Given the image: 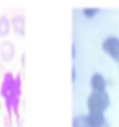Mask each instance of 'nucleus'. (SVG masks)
Returning <instances> with one entry per match:
<instances>
[{"label": "nucleus", "instance_id": "1", "mask_svg": "<svg viewBox=\"0 0 119 127\" xmlns=\"http://www.w3.org/2000/svg\"><path fill=\"white\" fill-rule=\"evenodd\" d=\"M0 93L5 100V105L9 112H16L19 107L20 93H21V86H20V79L14 77L12 73H6L1 84Z\"/></svg>", "mask_w": 119, "mask_h": 127}, {"label": "nucleus", "instance_id": "2", "mask_svg": "<svg viewBox=\"0 0 119 127\" xmlns=\"http://www.w3.org/2000/svg\"><path fill=\"white\" fill-rule=\"evenodd\" d=\"M110 105V97L108 92H95L91 91L86 99V107L89 112L104 113Z\"/></svg>", "mask_w": 119, "mask_h": 127}, {"label": "nucleus", "instance_id": "3", "mask_svg": "<svg viewBox=\"0 0 119 127\" xmlns=\"http://www.w3.org/2000/svg\"><path fill=\"white\" fill-rule=\"evenodd\" d=\"M102 49L113 61H119V39L117 36H108L102 43Z\"/></svg>", "mask_w": 119, "mask_h": 127}, {"label": "nucleus", "instance_id": "4", "mask_svg": "<svg viewBox=\"0 0 119 127\" xmlns=\"http://www.w3.org/2000/svg\"><path fill=\"white\" fill-rule=\"evenodd\" d=\"M90 88L95 92H105L108 88V82L104 75L100 72H95L90 77Z\"/></svg>", "mask_w": 119, "mask_h": 127}, {"label": "nucleus", "instance_id": "5", "mask_svg": "<svg viewBox=\"0 0 119 127\" xmlns=\"http://www.w3.org/2000/svg\"><path fill=\"white\" fill-rule=\"evenodd\" d=\"M88 121L90 127H110L109 123L104 113L98 112H89L88 113Z\"/></svg>", "mask_w": 119, "mask_h": 127}, {"label": "nucleus", "instance_id": "6", "mask_svg": "<svg viewBox=\"0 0 119 127\" xmlns=\"http://www.w3.org/2000/svg\"><path fill=\"white\" fill-rule=\"evenodd\" d=\"M14 56V46L9 41H5L0 44V57L5 62L11 61Z\"/></svg>", "mask_w": 119, "mask_h": 127}, {"label": "nucleus", "instance_id": "7", "mask_svg": "<svg viewBox=\"0 0 119 127\" xmlns=\"http://www.w3.org/2000/svg\"><path fill=\"white\" fill-rule=\"evenodd\" d=\"M12 27L16 34L23 35L25 34V18L22 15H15L12 19Z\"/></svg>", "mask_w": 119, "mask_h": 127}, {"label": "nucleus", "instance_id": "8", "mask_svg": "<svg viewBox=\"0 0 119 127\" xmlns=\"http://www.w3.org/2000/svg\"><path fill=\"white\" fill-rule=\"evenodd\" d=\"M11 25L12 22L9 21L7 16H0V36L1 37H5V36H7L9 34V32H11Z\"/></svg>", "mask_w": 119, "mask_h": 127}, {"label": "nucleus", "instance_id": "9", "mask_svg": "<svg viewBox=\"0 0 119 127\" xmlns=\"http://www.w3.org/2000/svg\"><path fill=\"white\" fill-rule=\"evenodd\" d=\"M71 127H90L88 121V114H78L73 118Z\"/></svg>", "mask_w": 119, "mask_h": 127}, {"label": "nucleus", "instance_id": "10", "mask_svg": "<svg viewBox=\"0 0 119 127\" xmlns=\"http://www.w3.org/2000/svg\"><path fill=\"white\" fill-rule=\"evenodd\" d=\"M99 12L100 9L97 7H85L82 9V14L86 19H93V18H96L99 14Z\"/></svg>", "mask_w": 119, "mask_h": 127}, {"label": "nucleus", "instance_id": "11", "mask_svg": "<svg viewBox=\"0 0 119 127\" xmlns=\"http://www.w3.org/2000/svg\"><path fill=\"white\" fill-rule=\"evenodd\" d=\"M76 69H75V68H74L73 70H71V79H73V82H75L76 81Z\"/></svg>", "mask_w": 119, "mask_h": 127}, {"label": "nucleus", "instance_id": "12", "mask_svg": "<svg viewBox=\"0 0 119 127\" xmlns=\"http://www.w3.org/2000/svg\"><path fill=\"white\" fill-rule=\"evenodd\" d=\"M75 56H76V48L73 46V58H75Z\"/></svg>", "mask_w": 119, "mask_h": 127}, {"label": "nucleus", "instance_id": "13", "mask_svg": "<svg viewBox=\"0 0 119 127\" xmlns=\"http://www.w3.org/2000/svg\"><path fill=\"white\" fill-rule=\"evenodd\" d=\"M0 108H1V101H0Z\"/></svg>", "mask_w": 119, "mask_h": 127}, {"label": "nucleus", "instance_id": "14", "mask_svg": "<svg viewBox=\"0 0 119 127\" xmlns=\"http://www.w3.org/2000/svg\"><path fill=\"white\" fill-rule=\"evenodd\" d=\"M117 63H118V64H119V61H118V62H117Z\"/></svg>", "mask_w": 119, "mask_h": 127}]
</instances>
